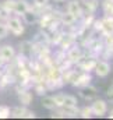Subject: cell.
Instances as JSON below:
<instances>
[{
  "label": "cell",
  "instance_id": "obj_1",
  "mask_svg": "<svg viewBox=\"0 0 113 120\" xmlns=\"http://www.w3.org/2000/svg\"><path fill=\"white\" fill-rule=\"evenodd\" d=\"M6 25L8 28V32H11L14 36H20L25 32V25L24 22L20 20V15H15V17H8L6 20Z\"/></svg>",
  "mask_w": 113,
  "mask_h": 120
},
{
  "label": "cell",
  "instance_id": "obj_2",
  "mask_svg": "<svg viewBox=\"0 0 113 120\" xmlns=\"http://www.w3.org/2000/svg\"><path fill=\"white\" fill-rule=\"evenodd\" d=\"M75 43H77V34L75 32H71V31H63V36L60 39L59 48L66 52L68 48H71Z\"/></svg>",
  "mask_w": 113,
  "mask_h": 120
},
{
  "label": "cell",
  "instance_id": "obj_3",
  "mask_svg": "<svg viewBox=\"0 0 113 120\" xmlns=\"http://www.w3.org/2000/svg\"><path fill=\"white\" fill-rule=\"evenodd\" d=\"M10 117H14V119H35L36 115L32 110H28L27 106L21 105V106H17V108L11 109Z\"/></svg>",
  "mask_w": 113,
  "mask_h": 120
},
{
  "label": "cell",
  "instance_id": "obj_4",
  "mask_svg": "<svg viewBox=\"0 0 113 120\" xmlns=\"http://www.w3.org/2000/svg\"><path fill=\"white\" fill-rule=\"evenodd\" d=\"M66 57L70 60L73 64H78V61L83 59V48L80 46V45H73L71 48H68L67 50H66Z\"/></svg>",
  "mask_w": 113,
  "mask_h": 120
},
{
  "label": "cell",
  "instance_id": "obj_5",
  "mask_svg": "<svg viewBox=\"0 0 113 120\" xmlns=\"http://www.w3.org/2000/svg\"><path fill=\"white\" fill-rule=\"evenodd\" d=\"M91 109H92V113L94 116H98V117H102L106 115L108 112V102L105 99H94L92 105H91Z\"/></svg>",
  "mask_w": 113,
  "mask_h": 120
},
{
  "label": "cell",
  "instance_id": "obj_6",
  "mask_svg": "<svg viewBox=\"0 0 113 120\" xmlns=\"http://www.w3.org/2000/svg\"><path fill=\"white\" fill-rule=\"evenodd\" d=\"M96 61H98L96 57H94V56H87V57H83V59L80 60L77 66L80 67V70H81V71L91 73V71H94Z\"/></svg>",
  "mask_w": 113,
  "mask_h": 120
},
{
  "label": "cell",
  "instance_id": "obj_7",
  "mask_svg": "<svg viewBox=\"0 0 113 120\" xmlns=\"http://www.w3.org/2000/svg\"><path fill=\"white\" fill-rule=\"evenodd\" d=\"M67 11H68L71 15H74V18H75L77 21L81 20V17L84 15V14H83V8H81L80 0H70V1L67 3Z\"/></svg>",
  "mask_w": 113,
  "mask_h": 120
},
{
  "label": "cell",
  "instance_id": "obj_8",
  "mask_svg": "<svg viewBox=\"0 0 113 120\" xmlns=\"http://www.w3.org/2000/svg\"><path fill=\"white\" fill-rule=\"evenodd\" d=\"M110 70H112L110 64L106 60H98L96 64H95V68H94V71H95V74L98 77H106V75H109Z\"/></svg>",
  "mask_w": 113,
  "mask_h": 120
},
{
  "label": "cell",
  "instance_id": "obj_9",
  "mask_svg": "<svg viewBox=\"0 0 113 120\" xmlns=\"http://www.w3.org/2000/svg\"><path fill=\"white\" fill-rule=\"evenodd\" d=\"M80 96H81L84 101H94V99L98 96V90L89 84V85H87V87L80 88Z\"/></svg>",
  "mask_w": 113,
  "mask_h": 120
},
{
  "label": "cell",
  "instance_id": "obj_10",
  "mask_svg": "<svg viewBox=\"0 0 113 120\" xmlns=\"http://www.w3.org/2000/svg\"><path fill=\"white\" fill-rule=\"evenodd\" d=\"M91 81H92V75H91V73H78V75H77V80L74 81V87H77V88H83V87H87V85H89L91 84Z\"/></svg>",
  "mask_w": 113,
  "mask_h": 120
},
{
  "label": "cell",
  "instance_id": "obj_11",
  "mask_svg": "<svg viewBox=\"0 0 113 120\" xmlns=\"http://www.w3.org/2000/svg\"><path fill=\"white\" fill-rule=\"evenodd\" d=\"M20 55L25 56L27 59H34V42L24 41L20 43Z\"/></svg>",
  "mask_w": 113,
  "mask_h": 120
},
{
  "label": "cell",
  "instance_id": "obj_12",
  "mask_svg": "<svg viewBox=\"0 0 113 120\" xmlns=\"http://www.w3.org/2000/svg\"><path fill=\"white\" fill-rule=\"evenodd\" d=\"M15 56V49L11 46V45H4V46H0V57L4 60V63H8L14 59Z\"/></svg>",
  "mask_w": 113,
  "mask_h": 120
},
{
  "label": "cell",
  "instance_id": "obj_13",
  "mask_svg": "<svg viewBox=\"0 0 113 120\" xmlns=\"http://www.w3.org/2000/svg\"><path fill=\"white\" fill-rule=\"evenodd\" d=\"M29 8H31V3H29L28 0H15L13 13L15 15H23L25 11H28Z\"/></svg>",
  "mask_w": 113,
  "mask_h": 120
},
{
  "label": "cell",
  "instance_id": "obj_14",
  "mask_svg": "<svg viewBox=\"0 0 113 120\" xmlns=\"http://www.w3.org/2000/svg\"><path fill=\"white\" fill-rule=\"evenodd\" d=\"M98 7H99V0H85V3L81 4L83 14H95Z\"/></svg>",
  "mask_w": 113,
  "mask_h": 120
},
{
  "label": "cell",
  "instance_id": "obj_15",
  "mask_svg": "<svg viewBox=\"0 0 113 120\" xmlns=\"http://www.w3.org/2000/svg\"><path fill=\"white\" fill-rule=\"evenodd\" d=\"M77 75H78V71L77 70H71V68H68V70H64L63 73H61V81L64 82V85L66 84H74V81L77 80Z\"/></svg>",
  "mask_w": 113,
  "mask_h": 120
},
{
  "label": "cell",
  "instance_id": "obj_16",
  "mask_svg": "<svg viewBox=\"0 0 113 120\" xmlns=\"http://www.w3.org/2000/svg\"><path fill=\"white\" fill-rule=\"evenodd\" d=\"M32 99H34V95H32V92L29 90H25V91H23V92L18 94V101L24 106H29L32 103Z\"/></svg>",
  "mask_w": 113,
  "mask_h": 120
},
{
  "label": "cell",
  "instance_id": "obj_17",
  "mask_svg": "<svg viewBox=\"0 0 113 120\" xmlns=\"http://www.w3.org/2000/svg\"><path fill=\"white\" fill-rule=\"evenodd\" d=\"M77 22V20L74 18V15H71L68 11H66V13H61V15H60V24H61V27H68V25H74Z\"/></svg>",
  "mask_w": 113,
  "mask_h": 120
},
{
  "label": "cell",
  "instance_id": "obj_18",
  "mask_svg": "<svg viewBox=\"0 0 113 120\" xmlns=\"http://www.w3.org/2000/svg\"><path fill=\"white\" fill-rule=\"evenodd\" d=\"M17 80H15V75H11V74H7V73H3L0 75V88H6L8 87L10 84H15Z\"/></svg>",
  "mask_w": 113,
  "mask_h": 120
},
{
  "label": "cell",
  "instance_id": "obj_19",
  "mask_svg": "<svg viewBox=\"0 0 113 120\" xmlns=\"http://www.w3.org/2000/svg\"><path fill=\"white\" fill-rule=\"evenodd\" d=\"M64 115V117H77L78 116V106H59Z\"/></svg>",
  "mask_w": 113,
  "mask_h": 120
},
{
  "label": "cell",
  "instance_id": "obj_20",
  "mask_svg": "<svg viewBox=\"0 0 113 120\" xmlns=\"http://www.w3.org/2000/svg\"><path fill=\"white\" fill-rule=\"evenodd\" d=\"M41 105L45 108V109H48V110H53V109H56V102H55V99H53V96H46V95H43L42 96V99H41Z\"/></svg>",
  "mask_w": 113,
  "mask_h": 120
},
{
  "label": "cell",
  "instance_id": "obj_21",
  "mask_svg": "<svg viewBox=\"0 0 113 120\" xmlns=\"http://www.w3.org/2000/svg\"><path fill=\"white\" fill-rule=\"evenodd\" d=\"M21 17H23V20H24V22H25V24H35V22L38 21V17H39V15H38L34 10H31V8H29L28 11H25Z\"/></svg>",
  "mask_w": 113,
  "mask_h": 120
},
{
  "label": "cell",
  "instance_id": "obj_22",
  "mask_svg": "<svg viewBox=\"0 0 113 120\" xmlns=\"http://www.w3.org/2000/svg\"><path fill=\"white\" fill-rule=\"evenodd\" d=\"M32 42H35V43H46V45H49L46 31L41 30L38 34H36V35H35V38H34V41H32Z\"/></svg>",
  "mask_w": 113,
  "mask_h": 120
},
{
  "label": "cell",
  "instance_id": "obj_23",
  "mask_svg": "<svg viewBox=\"0 0 113 120\" xmlns=\"http://www.w3.org/2000/svg\"><path fill=\"white\" fill-rule=\"evenodd\" d=\"M32 87H34V92H35L36 95H39V96H43V95H46V92L49 91L45 82H36V84H34Z\"/></svg>",
  "mask_w": 113,
  "mask_h": 120
},
{
  "label": "cell",
  "instance_id": "obj_24",
  "mask_svg": "<svg viewBox=\"0 0 113 120\" xmlns=\"http://www.w3.org/2000/svg\"><path fill=\"white\" fill-rule=\"evenodd\" d=\"M102 8H103L105 15H113V0H103Z\"/></svg>",
  "mask_w": 113,
  "mask_h": 120
},
{
  "label": "cell",
  "instance_id": "obj_25",
  "mask_svg": "<svg viewBox=\"0 0 113 120\" xmlns=\"http://www.w3.org/2000/svg\"><path fill=\"white\" fill-rule=\"evenodd\" d=\"M94 20H95V15H94V14H84V15L81 17V21H83L81 25H83V27H87V28H91Z\"/></svg>",
  "mask_w": 113,
  "mask_h": 120
},
{
  "label": "cell",
  "instance_id": "obj_26",
  "mask_svg": "<svg viewBox=\"0 0 113 120\" xmlns=\"http://www.w3.org/2000/svg\"><path fill=\"white\" fill-rule=\"evenodd\" d=\"M14 4H15V0H4L3 3H0V7L3 10H6L7 13L13 14V10H14Z\"/></svg>",
  "mask_w": 113,
  "mask_h": 120
},
{
  "label": "cell",
  "instance_id": "obj_27",
  "mask_svg": "<svg viewBox=\"0 0 113 120\" xmlns=\"http://www.w3.org/2000/svg\"><path fill=\"white\" fill-rule=\"evenodd\" d=\"M78 116L83 117V119H91V117L94 116L91 106H84V108H81L80 112H78Z\"/></svg>",
  "mask_w": 113,
  "mask_h": 120
},
{
  "label": "cell",
  "instance_id": "obj_28",
  "mask_svg": "<svg viewBox=\"0 0 113 120\" xmlns=\"http://www.w3.org/2000/svg\"><path fill=\"white\" fill-rule=\"evenodd\" d=\"M78 105V101L75 96L73 95H66L64 96V102H63V106H77Z\"/></svg>",
  "mask_w": 113,
  "mask_h": 120
},
{
  "label": "cell",
  "instance_id": "obj_29",
  "mask_svg": "<svg viewBox=\"0 0 113 120\" xmlns=\"http://www.w3.org/2000/svg\"><path fill=\"white\" fill-rule=\"evenodd\" d=\"M11 113V109L7 105H0V119H8Z\"/></svg>",
  "mask_w": 113,
  "mask_h": 120
},
{
  "label": "cell",
  "instance_id": "obj_30",
  "mask_svg": "<svg viewBox=\"0 0 113 120\" xmlns=\"http://www.w3.org/2000/svg\"><path fill=\"white\" fill-rule=\"evenodd\" d=\"M64 96H66V94H63V92H59L56 94L55 96H53V99H55V102H56V106H63V102H64Z\"/></svg>",
  "mask_w": 113,
  "mask_h": 120
},
{
  "label": "cell",
  "instance_id": "obj_31",
  "mask_svg": "<svg viewBox=\"0 0 113 120\" xmlns=\"http://www.w3.org/2000/svg\"><path fill=\"white\" fill-rule=\"evenodd\" d=\"M8 35V28L4 21H0V39H4Z\"/></svg>",
  "mask_w": 113,
  "mask_h": 120
},
{
  "label": "cell",
  "instance_id": "obj_32",
  "mask_svg": "<svg viewBox=\"0 0 113 120\" xmlns=\"http://www.w3.org/2000/svg\"><path fill=\"white\" fill-rule=\"evenodd\" d=\"M10 15H11L10 13H7L6 10H3V8L0 7V21H4V22H6V20H7Z\"/></svg>",
  "mask_w": 113,
  "mask_h": 120
},
{
  "label": "cell",
  "instance_id": "obj_33",
  "mask_svg": "<svg viewBox=\"0 0 113 120\" xmlns=\"http://www.w3.org/2000/svg\"><path fill=\"white\" fill-rule=\"evenodd\" d=\"M49 4V0H34V6H38V7H43Z\"/></svg>",
  "mask_w": 113,
  "mask_h": 120
},
{
  "label": "cell",
  "instance_id": "obj_34",
  "mask_svg": "<svg viewBox=\"0 0 113 120\" xmlns=\"http://www.w3.org/2000/svg\"><path fill=\"white\" fill-rule=\"evenodd\" d=\"M106 96H108V99L113 102V82L110 84V87L108 88V92H106Z\"/></svg>",
  "mask_w": 113,
  "mask_h": 120
},
{
  "label": "cell",
  "instance_id": "obj_35",
  "mask_svg": "<svg viewBox=\"0 0 113 120\" xmlns=\"http://www.w3.org/2000/svg\"><path fill=\"white\" fill-rule=\"evenodd\" d=\"M108 117H109V119H113V109L110 110V112H109V115H108Z\"/></svg>",
  "mask_w": 113,
  "mask_h": 120
},
{
  "label": "cell",
  "instance_id": "obj_36",
  "mask_svg": "<svg viewBox=\"0 0 113 120\" xmlns=\"http://www.w3.org/2000/svg\"><path fill=\"white\" fill-rule=\"evenodd\" d=\"M4 64H6V63H4V60H3L1 57H0V68H1V67H3Z\"/></svg>",
  "mask_w": 113,
  "mask_h": 120
},
{
  "label": "cell",
  "instance_id": "obj_37",
  "mask_svg": "<svg viewBox=\"0 0 113 120\" xmlns=\"http://www.w3.org/2000/svg\"><path fill=\"white\" fill-rule=\"evenodd\" d=\"M55 3H63V1H66V0H53Z\"/></svg>",
  "mask_w": 113,
  "mask_h": 120
},
{
  "label": "cell",
  "instance_id": "obj_38",
  "mask_svg": "<svg viewBox=\"0 0 113 120\" xmlns=\"http://www.w3.org/2000/svg\"><path fill=\"white\" fill-rule=\"evenodd\" d=\"M108 48H109V49L112 50V53H113V43H112V45H110V46H108Z\"/></svg>",
  "mask_w": 113,
  "mask_h": 120
},
{
  "label": "cell",
  "instance_id": "obj_39",
  "mask_svg": "<svg viewBox=\"0 0 113 120\" xmlns=\"http://www.w3.org/2000/svg\"><path fill=\"white\" fill-rule=\"evenodd\" d=\"M80 1H85V0H80Z\"/></svg>",
  "mask_w": 113,
  "mask_h": 120
}]
</instances>
